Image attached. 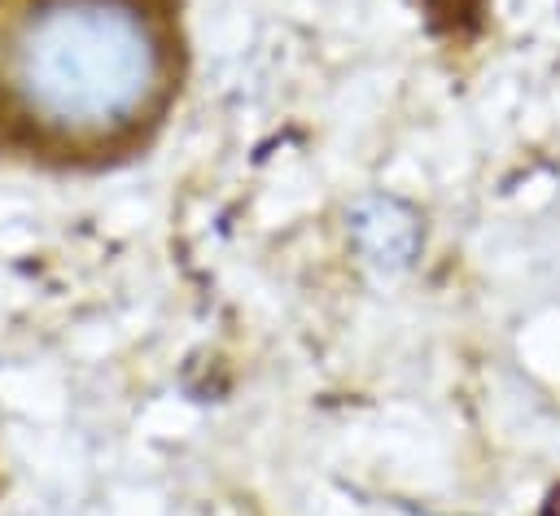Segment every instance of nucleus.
<instances>
[{
    "label": "nucleus",
    "mask_w": 560,
    "mask_h": 516,
    "mask_svg": "<svg viewBox=\"0 0 560 516\" xmlns=\"http://www.w3.org/2000/svg\"><path fill=\"white\" fill-rule=\"evenodd\" d=\"M179 70L175 0H9L0 140L66 166H101L149 144Z\"/></svg>",
    "instance_id": "obj_1"
}]
</instances>
